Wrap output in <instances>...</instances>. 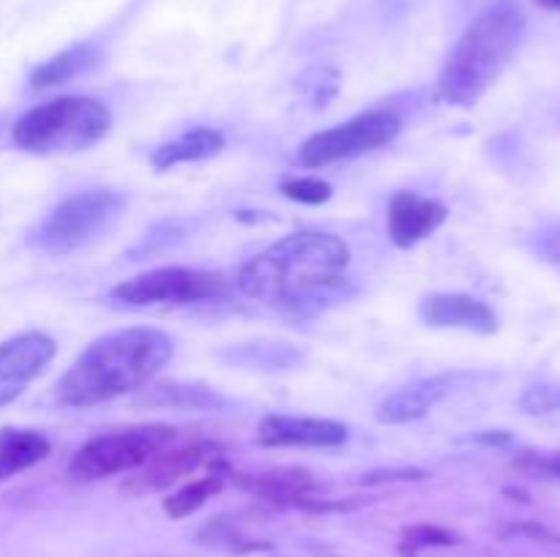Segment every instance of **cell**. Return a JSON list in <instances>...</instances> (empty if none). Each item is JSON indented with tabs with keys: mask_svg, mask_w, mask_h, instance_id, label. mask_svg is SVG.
Instances as JSON below:
<instances>
[{
	"mask_svg": "<svg viewBox=\"0 0 560 557\" xmlns=\"http://www.w3.org/2000/svg\"><path fill=\"white\" fill-rule=\"evenodd\" d=\"M350 246L334 233H293L279 238L235 273L241 295L277 309L301 311L342 284Z\"/></svg>",
	"mask_w": 560,
	"mask_h": 557,
	"instance_id": "obj_1",
	"label": "cell"
},
{
	"mask_svg": "<svg viewBox=\"0 0 560 557\" xmlns=\"http://www.w3.org/2000/svg\"><path fill=\"white\" fill-rule=\"evenodd\" d=\"M173 339L159 328H124L88 344L55 382V399L66 407H93L140 391L170 364Z\"/></svg>",
	"mask_w": 560,
	"mask_h": 557,
	"instance_id": "obj_2",
	"label": "cell"
},
{
	"mask_svg": "<svg viewBox=\"0 0 560 557\" xmlns=\"http://www.w3.org/2000/svg\"><path fill=\"white\" fill-rule=\"evenodd\" d=\"M525 11L517 0L487 5L454 44L438 76V96L454 107H474L506 71L525 38Z\"/></svg>",
	"mask_w": 560,
	"mask_h": 557,
	"instance_id": "obj_3",
	"label": "cell"
},
{
	"mask_svg": "<svg viewBox=\"0 0 560 557\" xmlns=\"http://www.w3.org/2000/svg\"><path fill=\"white\" fill-rule=\"evenodd\" d=\"M113 129V112L91 96H60L27 109L11 126L14 147L36 156L74 153L96 145Z\"/></svg>",
	"mask_w": 560,
	"mask_h": 557,
	"instance_id": "obj_4",
	"label": "cell"
},
{
	"mask_svg": "<svg viewBox=\"0 0 560 557\" xmlns=\"http://www.w3.org/2000/svg\"><path fill=\"white\" fill-rule=\"evenodd\" d=\"M126 197L109 189H88L60 200L31 233L33 249L44 254H71L93 244L118 224Z\"/></svg>",
	"mask_w": 560,
	"mask_h": 557,
	"instance_id": "obj_5",
	"label": "cell"
},
{
	"mask_svg": "<svg viewBox=\"0 0 560 557\" xmlns=\"http://www.w3.org/2000/svg\"><path fill=\"white\" fill-rule=\"evenodd\" d=\"M173 440L175 429L167 424H142L104 431L77 448L69 462V473L80 481H102L109 475L131 473V470L145 467Z\"/></svg>",
	"mask_w": 560,
	"mask_h": 557,
	"instance_id": "obj_6",
	"label": "cell"
},
{
	"mask_svg": "<svg viewBox=\"0 0 560 557\" xmlns=\"http://www.w3.org/2000/svg\"><path fill=\"white\" fill-rule=\"evenodd\" d=\"M233 284L219 271H200V268H156V271L137 273L126 282L109 289V298L124 306H189L206 300L228 298Z\"/></svg>",
	"mask_w": 560,
	"mask_h": 557,
	"instance_id": "obj_7",
	"label": "cell"
},
{
	"mask_svg": "<svg viewBox=\"0 0 560 557\" xmlns=\"http://www.w3.org/2000/svg\"><path fill=\"white\" fill-rule=\"evenodd\" d=\"M399 131H402V118L394 109H366V112L355 115L345 123L312 134L299 147L295 158H299L301 167H328V164L348 162V158L386 147L388 142L397 140Z\"/></svg>",
	"mask_w": 560,
	"mask_h": 557,
	"instance_id": "obj_8",
	"label": "cell"
},
{
	"mask_svg": "<svg viewBox=\"0 0 560 557\" xmlns=\"http://www.w3.org/2000/svg\"><path fill=\"white\" fill-rule=\"evenodd\" d=\"M202 467H224L222 448L217 442H191V446L173 448V451L164 448L145 467H140V473L120 484V495L145 497L153 495V491H164Z\"/></svg>",
	"mask_w": 560,
	"mask_h": 557,
	"instance_id": "obj_9",
	"label": "cell"
},
{
	"mask_svg": "<svg viewBox=\"0 0 560 557\" xmlns=\"http://www.w3.org/2000/svg\"><path fill=\"white\" fill-rule=\"evenodd\" d=\"M55 342L42 331H27L0 342V407L22 396L55 358Z\"/></svg>",
	"mask_w": 560,
	"mask_h": 557,
	"instance_id": "obj_10",
	"label": "cell"
},
{
	"mask_svg": "<svg viewBox=\"0 0 560 557\" xmlns=\"http://www.w3.org/2000/svg\"><path fill=\"white\" fill-rule=\"evenodd\" d=\"M348 437V426L331 418L266 415L257 426V442L266 448H339Z\"/></svg>",
	"mask_w": 560,
	"mask_h": 557,
	"instance_id": "obj_11",
	"label": "cell"
},
{
	"mask_svg": "<svg viewBox=\"0 0 560 557\" xmlns=\"http://www.w3.org/2000/svg\"><path fill=\"white\" fill-rule=\"evenodd\" d=\"M448 218V208L435 197L397 191L388 202V238L397 249H413L430 238Z\"/></svg>",
	"mask_w": 560,
	"mask_h": 557,
	"instance_id": "obj_12",
	"label": "cell"
},
{
	"mask_svg": "<svg viewBox=\"0 0 560 557\" xmlns=\"http://www.w3.org/2000/svg\"><path fill=\"white\" fill-rule=\"evenodd\" d=\"M419 315L432 328H459V331L470 333L498 331V317L492 306L465 293L427 295L419 306Z\"/></svg>",
	"mask_w": 560,
	"mask_h": 557,
	"instance_id": "obj_13",
	"label": "cell"
},
{
	"mask_svg": "<svg viewBox=\"0 0 560 557\" xmlns=\"http://www.w3.org/2000/svg\"><path fill=\"white\" fill-rule=\"evenodd\" d=\"M233 481L249 495L279 506H301L310 497L320 495L326 486L315 473L301 467L262 470V473H233Z\"/></svg>",
	"mask_w": 560,
	"mask_h": 557,
	"instance_id": "obj_14",
	"label": "cell"
},
{
	"mask_svg": "<svg viewBox=\"0 0 560 557\" xmlns=\"http://www.w3.org/2000/svg\"><path fill=\"white\" fill-rule=\"evenodd\" d=\"M228 399L213 391V388L178 380L140 388V393L135 396V407L173 410V413H219V410H228Z\"/></svg>",
	"mask_w": 560,
	"mask_h": 557,
	"instance_id": "obj_15",
	"label": "cell"
},
{
	"mask_svg": "<svg viewBox=\"0 0 560 557\" xmlns=\"http://www.w3.org/2000/svg\"><path fill=\"white\" fill-rule=\"evenodd\" d=\"M457 377L441 375V377H427V380L413 382V386L399 388L397 393L386 396L377 407V420L381 424H410L419 420L430 413L435 404L443 402L448 391L454 388Z\"/></svg>",
	"mask_w": 560,
	"mask_h": 557,
	"instance_id": "obj_16",
	"label": "cell"
},
{
	"mask_svg": "<svg viewBox=\"0 0 560 557\" xmlns=\"http://www.w3.org/2000/svg\"><path fill=\"white\" fill-rule=\"evenodd\" d=\"M222 131L211 129V126H200V129H191L186 131V134L159 145L151 156V167L156 169V173H164V169L175 167V164L206 162V158H213L217 153H222Z\"/></svg>",
	"mask_w": 560,
	"mask_h": 557,
	"instance_id": "obj_17",
	"label": "cell"
},
{
	"mask_svg": "<svg viewBox=\"0 0 560 557\" xmlns=\"http://www.w3.org/2000/svg\"><path fill=\"white\" fill-rule=\"evenodd\" d=\"M49 451H52V446L42 431L3 426L0 429V481L14 478L25 470L36 467L38 462L49 457Z\"/></svg>",
	"mask_w": 560,
	"mask_h": 557,
	"instance_id": "obj_18",
	"label": "cell"
},
{
	"mask_svg": "<svg viewBox=\"0 0 560 557\" xmlns=\"http://www.w3.org/2000/svg\"><path fill=\"white\" fill-rule=\"evenodd\" d=\"M219 358L230 366L260 371H284L304 364V349L290 342H241L222 349Z\"/></svg>",
	"mask_w": 560,
	"mask_h": 557,
	"instance_id": "obj_19",
	"label": "cell"
},
{
	"mask_svg": "<svg viewBox=\"0 0 560 557\" xmlns=\"http://www.w3.org/2000/svg\"><path fill=\"white\" fill-rule=\"evenodd\" d=\"M98 63V49L93 44H74V47L63 49L55 58L44 60L36 71L31 74L33 91H47V87H58L71 82L74 76L85 74L88 69Z\"/></svg>",
	"mask_w": 560,
	"mask_h": 557,
	"instance_id": "obj_20",
	"label": "cell"
},
{
	"mask_svg": "<svg viewBox=\"0 0 560 557\" xmlns=\"http://www.w3.org/2000/svg\"><path fill=\"white\" fill-rule=\"evenodd\" d=\"M222 486H224V467L211 470V473L202 475V478L189 481V484L180 486L178 491H173L170 497H164V502H162L164 513H167L170 519L191 517V513L200 511V508L206 506L213 495H219V491H222Z\"/></svg>",
	"mask_w": 560,
	"mask_h": 557,
	"instance_id": "obj_21",
	"label": "cell"
},
{
	"mask_svg": "<svg viewBox=\"0 0 560 557\" xmlns=\"http://www.w3.org/2000/svg\"><path fill=\"white\" fill-rule=\"evenodd\" d=\"M197 541L202 546H213V549H230L235 555H246V552L255 549H271V544H257L249 541L235 524V517H217L211 522H206L197 533Z\"/></svg>",
	"mask_w": 560,
	"mask_h": 557,
	"instance_id": "obj_22",
	"label": "cell"
},
{
	"mask_svg": "<svg viewBox=\"0 0 560 557\" xmlns=\"http://www.w3.org/2000/svg\"><path fill=\"white\" fill-rule=\"evenodd\" d=\"M459 544V535L454 530L441 528V524H413V528L402 530V544H399V555L416 557L419 549H430V546H454Z\"/></svg>",
	"mask_w": 560,
	"mask_h": 557,
	"instance_id": "obj_23",
	"label": "cell"
},
{
	"mask_svg": "<svg viewBox=\"0 0 560 557\" xmlns=\"http://www.w3.org/2000/svg\"><path fill=\"white\" fill-rule=\"evenodd\" d=\"M288 200L301 202V205H323L334 197V186L328 180L315 178V175H304V178H288L279 186Z\"/></svg>",
	"mask_w": 560,
	"mask_h": 557,
	"instance_id": "obj_24",
	"label": "cell"
},
{
	"mask_svg": "<svg viewBox=\"0 0 560 557\" xmlns=\"http://www.w3.org/2000/svg\"><path fill=\"white\" fill-rule=\"evenodd\" d=\"M525 413L530 415H547V413H560V388L556 386H534L523 393L520 399Z\"/></svg>",
	"mask_w": 560,
	"mask_h": 557,
	"instance_id": "obj_25",
	"label": "cell"
},
{
	"mask_svg": "<svg viewBox=\"0 0 560 557\" xmlns=\"http://www.w3.org/2000/svg\"><path fill=\"white\" fill-rule=\"evenodd\" d=\"M430 478V473L421 467H399V470H372V473H366L364 478H361V484L366 486H383V484H397V481H402V484H410V481H424Z\"/></svg>",
	"mask_w": 560,
	"mask_h": 557,
	"instance_id": "obj_26",
	"label": "cell"
},
{
	"mask_svg": "<svg viewBox=\"0 0 560 557\" xmlns=\"http://www.w3.org/2000/svg\"><path fill=\"white\" fill-rule=\"evenodd\" d=\"M517 464L520 467L536 470V473L552 475V478L560 481V453H552V457H525Z\"/></svg>",
	"mask_w": 560,
	"mask_h": 557,
	"instance_id": "obj_27",
	"label": "cell"
},
{
	"mask_svg": "<svg viewBox=\"0 0 560 557\" xmlns=\"http://www.w3.org/2000/svg\"><path fill=\"white\" fill-rule=\"evenodd\" d=\"M512 533L528 535V538H534V541H547V544H560V533H552V530L541 528V524H534V522L514 524Z\"/></svg>",
	"mask_w": 560,
	"mask_h": 557,
	"instance_id": "obj_28",
	"label": "cell"
},
{
	"mask_svg": "<svg viewBox=\"0 0 560 557\" xmlns=\"http://www.w3.org/2000/svg\"><path fill=\"white\" fill-rule=\"evenodd\" d=\"M476 442H487V446H503V442H512L509 431H487V435L476 437Z\"/></svg>",
	"mask_w": 560,
	"mask_h": 557,
	"instance_id": "obj_29",
	"label": "cell"
},
{
	"mask_svg": "<svg viewBox=\"0 0 560 557\" xmlns=\"http://www.w3.org/2000/svg\"><path fill=\"white\" fill-rule=\"evenodd\" d=\"M539 5H545V9H552V11H560V0H536Z\"/></svg>",
	"mask_w": 560,
	"mask_h": 557,
	"instance_id": "obj_30",
	"label": "cell"
},
{
	"mask_svg": "<svg viewBox=\"0 0 560 557\" xmlns=\"http://www.w3.org/2000/svg\"><path fill=\"white\" fill-rule=\"evenodd\" d=\"M323 557H337V555H323Z\"/></svg>",
	"mask_w": 560,
	"mask_h": 557,
	"instance_id": "obj_31",
	"label": "cell"
}]
</instances>
